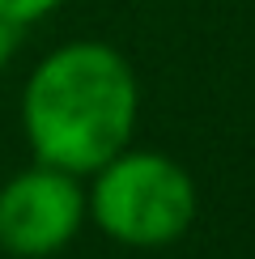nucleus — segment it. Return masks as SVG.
Here are the masks:
<instances>
[{
  "label": "nucleus",
  "mask_w": 255,
  "mask_h": 259,
  "mask_svg": "<svg viewBox=\"0 0 255 259\" xmlns=\"http://www.w3.org/2000/svg\"><path fill=\"white\" fill-rule=\"evenodd\" d=\"M60 0H0V17L13 21V26H26V21H38L42 13H51Z\"/></svg>",
  "instance_id": "20e7f679"
},
{
  "label": "nucleus",
  "mask_w": 255,
  "mask_h": 259,
  "mask_svg": "<svg viewBox=\"0 0 255 259\" xmlns=\"http://www.w3.org/2000/svg\"><path fill=\"white\" fill-rule=\"evenodd\" d=\"M13 47H17V26H13V21H5V17H0V68L9 64V56H13Z\"/></svg>",
  "instance_id": "39448f33"
},
{
  "label": "nucleus",
  "mask_w": 255,
  "mask_h": 259,
  "mask_svg": "<svg viewBox=\"0 0 255 259\" xmlns=\"http://www.w3.org/2000/svg\"><path fill=\"white\" fill-rule=\"evenodd\" d=\"M90 191V212L102 234L128 246H166L196 217V183L162 153H115Z\"/></svg>",
  "instance_id": "f03ea898"
},
{
  "label": "nucleus",
  "mask_w": 255,
  "mask_h": 259,
  "mask_svg": "<svg viewBox=\"0 0 255 259\" xmlns=\"http://www.w3.org/2000/svg\"><path fill=\"white\" fill-rule=\"evenodd\" d=\"M85 208L90 200L77 187V175L38 161L0 187V246L21 259L56 255L81 230Z\"/></svg>",
  "instance_id": "7ed1b4c3"
},
{
  "label": "nucleus",
  "mask_w": 255,
  "mask_h": 259,
  "mask_svg": "<svg viewBox=\"0 0 255 259\" xmlns=\"http://www.w3.org/2000/svg\"><path fill=\"white\" fill-rule=\"evenodd\" d=\"M21 123L38 161L68 175L102 170L128 149L136 123V77L106 42H68L30 72Z\"/></svg>",
  "instance_id": "f257e3e1"
}]
</instances>
